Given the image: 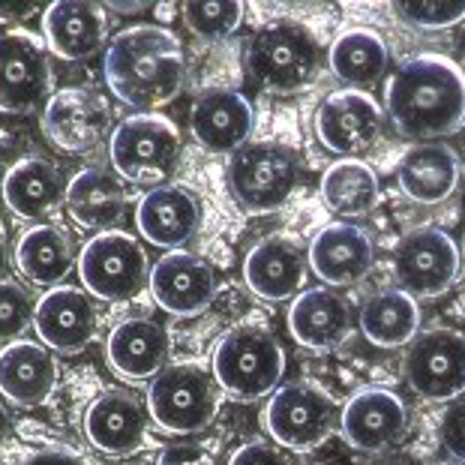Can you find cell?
Returning a JSON list of instances; mask_svg holds the SVG:
<instances>
[{"label": "cell", "mask_w": 465, "mask_h": 465, "mask_svg": "<svg viewBox=\"0 0 465 465\" xmlns=\"http://www.w3.org/2000/svg\"><path fill=\"white\" fill-rule=\"evenodd\" d=\"M105 82L126 105L156 108L174 100L183 84V45L160 25H133L105 48Z\"/></svg>", "instance_id": "cell-2"}, {"label": "cell", "mask_w": 465, "mask_h": 465, "mask_svg": "<svg viewBox=\"0 0 465 465\" xmlns=\"http://www.w3.org/2000/svg\"><path fill=\"white\" fill-rule=\"evenodd\" d=\"M0 199H4V181H0Z\"/></svg>", "instance_id": "cell-48"}, {"label": "cell", "mask_w": 465, "mask_h": 465, "mask_svg": "<svg viewBox=\"0 0 465 465\" xmlns=\"http://www.w3.org/2000/svg\"><path fill=\"white\" fill-rule=\"evenodd\" d=\"M135 223L147 243L177 252L202 229V202L186 186H153L138 202Z\"/></svg>", "instance_id": "cell-18"}, {"label": "cell", "mask_w": 465, "mask_h": 465, "mask_svg": "<svg viewBox=\"0 0 465 465\" xmlns=\"http://www.w3.org/2000/svg\"><path fill=\"white\" fill-rule=\"evenodd\" d=\"M4 202L22 220H43L66 202L61 168L48 160H22L4 177Z\"/></svg>", "instance_id": "cell-28"}, {"label": "cell", "mask_w": 465, "mask_h": 465, "mask_svg": "<svg viewBox=\"0 0 465 465\" xmlns=\"http://www.w3.org/2000/svg\"><path fill=\"white\" fill-rule=\"evenodd\" d=\"M397 15L411 27L441 31L465 22V0H402L397 4Z\"/></svg>", "instance_id": "cell-35"}, {"label": "cell", "mask_w": 465, "mask_h": 465, "mask_svg": "<svg viewBox=\"0 0 465 465\" xmlns=\"http://www.w3.org/2000/svg\"><path fill=\"white\" fill-rule=\"evenodd\" d=\"M229 465H289V460H285V453L276 450L273 444L252 441V444H243L241 450H234Z\"/></svg>", "instance_id": "cell-38"}, {"label": "cell", "mask_w": 465, "mask_h": 465, "mask_svg": "<svg viewBox=\"0 0 465 465\" xmlns=\"http://www.w3.org/2000/svg\"><path fill=\"white\" fill-rule=\"evenodd\" d=\"M363 465H411V462L402 460V457H391V453H384V457H375V460L363 462Z\"/></svg>", "instance_id": "cell-43"}, {"label": "cell", "mask_w": 465, "mask_h": 465, "mask_svg": "<svg viewBox=\"0 0 465 465\" xmlns=\"http://www.w3.org/2000/svg\"><path fill=\"white\" fill-rule=\"evenodd\" d=\"M34 328L48 351L75 354L94 340L96 310L91 298L73 285H54L36 301Z\"/></svg>", "instance_id": "cell-19"}, {"label": "cell", "mask_w": 465, "mask_h": 465, "mask_svg": "<svg viewBox=\"0 0 465 465\" xmlns=\"http://www.w3.org/2000/svg\"><path fill=\"white\" fill-rule=\"evenodd\" d=\"M6 243H4V237H0V280H6Z\"/></svg>", "instance_id": "cell-46"}, {"label": "cell", "mask_w": 465, "mask_h": 465, "mask_svg": "<svg viewBox=\"0 0 465 465\" xmlns=\"http://www.w3.org/2000/svg\"><path fill=\"white\" fill-rule=\"evenodd\" d=\"M6 439H9V414L4 409V402H0V448H4Z\"/></svg>", "instance_id": "cell-44"}, {"label": "cell", "mask_w": 465, "mask_h": 465, "mask_svg": "<svg viewBox=\"0 0 465 465\" xmlns=\"http://www.w3.org/2000/svg\"><path fill=\"white\" fill-rule=\"evenodd\" d=\"M301 183V163L289 147L252 142L232 153L229 190L246 213H273Z\"/></svg>", "instance_id": "cell-5"}, {"label": "cell", "mask_w": 465, "mask_h": 465, "mask_svg": "<svg viewBox=\"0 0 465 465\" xmlns=\"http://www.w3.org/2000/svg\"><path fill=\"white\" fill-rule=\"evenodd\" d=\"M381 124L384 114L379 103L366 91H351V87L328 94V100H322L315 112V135L342 160H354L370 151L381 135Z\"/></svg>", "instance_id": "cell-12"}, {"label": "cell", "mask_w": 465, "mask_h": 465, "mask_svg": "<svg viewBox=\"0 0 465 465\" xmlns=\"http://www.w3.org/2000/svg\"><path fill=\"white\" fill-rule=\"evenodd\" d=\"M372 262H375V250L370 234L349 223L324 225L310 243L312 273L322 282L333 285V289H345V285L361 282L372 271Z\"/></svg>", "instance_id": "cell-21"}, {"label": "cell", "mask_w": 465, "mask_h": 465, "mask_svg": "<svg viewBox=\"0 0 465 465\" xmlns=\"http://www.w3.org/2000/svg\"><path fill=\"white\" fill-rule=\"evenodd\" d=\"M391 66L388 43L370 31V27H351L342 31L331 45V69L336 78H342L351 91L375 87Z\"/></svg>", "instance_id": "cell-30"}, {"label": "cell", "mask_w": 465, "mask_h": 465, "mask_svg": "<svg viewBox=\"0 0 465 465\" xmlns=\"http://www.w3.org/2000/svg\"><path fill=\"white\" fill-rule=\"evenodd\" d=\"M75 246L64 229L52 223L27 229L15 243V267L34 285H54L73 271Z\"/></svg>", "instance_id": "cell-29"}, {"label": "cell", "mask_w": 465, "mask_h": 465, "mask_svg": "<svg viewBox=\"0 0 465 465\" xmlns=\"http://www.w3.org/2000/svg\"><path fill=\"white\" fill-rule=\"evenodd\" d=\"M243 280L262 301H285L306 280V259L289 237H264L243 259Z\"/></svg>", "instance_id": "cell-22"}, {"label": "cell", "mask_w": 465, "mask_h": 465, "mask_svg": "<svg viewBox=\"0 0 465 465\" xmlns=\"http://www.w3.org/2000/svg\"><path fill=\"white\" fill-rule=\"evenodd\" d=\"M147 420H151V411L135 393L108 391L87 409L84 435L96 450L112 453V457H126V453L144 444Z\"/></svg>", "instance_id": "cell-20"}, {"label": "cell", "mask_w": 465, "mask_h": 465, "mask_svg": "<svg viewBox=\"0 0 465 465\" xmlns=\"http://www.w3.org/2000/svg\"><path fill=\"white\" fill-rule=\"evenodd\" d=\"M319 61L322 52L315 36L294 18H276L264 25L246 52L250 75L273 94H294L312 84V78L319 75Z\"/></svg>", "instance_id": "cell-4"}, {"label": "cell", "mask_w": 465, "mask_h": 465, "mask_svg": "<svg viewBox=\"0 0 465 465\" xmlns=\"http://www.w3.org/2000/svg\"><path fill=\"white\" fill-rule=\"evenodd\" d=\"M453 57H457V66L465 73V25L460 27L457 39H453Z\"/></svg>", "instance_id": "cell-42"}, {"label": "cell", "mask_w": 465, "mask_h": 465, "mask_svg": "<svg viewBox=\"0 0 465 465\" xmlns=\"http://www.w3.org/2000/svg\"><path fill=\"white\" fill-rule=\"evenodd\" d=\"M22 465H87L78 453H69V450H39V453H31Z\"/></svg>", "instance_id": "cell-40"}, {"label": "cell", "mask_w": 465, "mask_h": 465, "mask_svg": "<svg viewBox=\"0 0 465 465\" xmlns=\"http://www.w3.org/2000/svg\"><path fill=\"white\" fill-rule=\"evenodd\" d=\"M160 465H216V462L202 444L181 441V444H168L160 453Z\"/></svg>", "instance_id": "cell-39"}, {"label": "cell", "mask_w": 465, "mask_h": 465, "mask_svg": "<svg viewBox=\"0 0 465 465\" xmlns=\"http://www.w3.org/2000/svg\"><path fill=\"white\" fill-rule=\"evenodd\" d=\"M190 130L207 153H237L250 144L255 130V108L246 96L213 87L199 94L190 112Z\"/></svg>", "instance_id": "cell-15"}, {"label": "cell", "mask_w": 465, "mask_h": 465, "mask_svg": "<svg viewBox=\"0 0 465 465\" xmlns=\"http://www.w3.org/2000/svg\"><path fill=\"white\" fill-rule=\"evenodd\" d=\"M108 126V105L87 87H64L48 96L43 112V133L57 151L84 153L100 142Z\"/></svg>", "instance_id": "cell-13"}, {"label": "cell", "mask_w": 465, "mask_h": 465, "mask_svg": "<svg viewBox=\"0 0 465 465\" xmlns=\"http://www.w3.org/2000/svg\"><path fill=\"white\" fill-rule=\"evenodd\" d=\"M361 331L379 349H400L411 342L420 328V306L402 289L375 292L361 306Z\"/></svg>", "instance_id": "cell-31"}, {"label": "cell", "mask_w": 465, "mask_h": 465, "mask_svg": "<svg viewBox=\"0 0 465 465\" xmlns=\"http://www.w3.org/2000/svg\"><path fill=\"white\" fill-rule=\"evenodd\" d=\"M114 172L133 183H160L181 156V133L163 114L142 112L114 126L108 142Z\"/></svg>", "instance_id": "cell-7"}, {"label": "cell", "mask_w": 465, "mask_h": 465, "mask_svg": "<svg viewBox=\"0 0 465 465\" xmlns=\"http://www.w3.org/2000/svg\"><path fill=\"white\" fill-rule=\"evenodd\" d=\"M105 13L96 4H52L43 13L48 48L64 61H87L105 43Z\"/></svg>", "instance_id": "cell-25"}, {"label": "cell", "mask_w": 465, "mask_h": 465, "mask_svg": "<svg viewBox=\"0 0 465 465\" xmlns=\"http://www.w3.org/2000/svg\"><path fill=\"white\" fill-rule=\"evenodd\" d=\"M393 271L411 298H435L448 292L460 273V250L453 237L441 229H414L400 241L393 255Z\"/></svg>", "instance_id": "cell-11"}, {"label": "cell", "mask_w": 465, "mask_h": 465, "mask_svg": "<svg viewBox=\"0 0 465 465\" xmlns=\"http://www.w3.org/2000/svg\"><path fill=\"white\" fill-rule=\"evenodd\" d=\"M57 384V363L45 345L15 340L0 351V393L15 405H39Z\"/></svg>", "instance_id": "cell-24"}, {"label": "cell", "mask_w": 465, "mask_h": 465, "mask_svg": "<svg viewBox=\"0 0 465 465\" xmlns=\"http://www.w3.org/2000/svg\"><path fill=\"white\" fill-rule=\"evenodd\" d=\"M243 18L241 4H186L183 22L202 39H223L237 31Z\"/></svg>", "instance_id": "cell-34"}, {"label": "cell", "mask_w": 465, "mask_h": 465, "mask_svg": "<svg viewBox=\"0 0 465 465\" xmlns=\"http://www.w3.org/2000/svg\"><path fill=\"white\" fill-rule=\"evenodd\" d=\"M114 9V13H142V9H147V4H108Z\"/></svg>", "instance_id": "cell-45"}, {"label": "cell", "mask_w": 465, "mask_h": 465, "mask_svg": "<svg viewBox=\"0 0 465 465\" xmlns=\"http://www.w3.org/2000/svg\"><path fill=\"white\" fill-rule=\"evenodd\" d=\"M289 331L306 349L328 351L351 331V310L345 298L331 289H310L298 294L289 310Z\"/></svg>", "instance_id": "cell-26"}, {"label": "cell", "mask_w": 465, "mask_h": 465, "mask_svg": "<svg viewBox=\"0 0 465 465\" xmlns=\"http://www.w3.org/2000/svg\"><path fill=\"white\" fill-rule=\"evenodd\" d=\"M36 13V4H13V0H0V22L4 25H15L25 22Z\"/></svg>", "instance_id": "cell-41"}, {"label": "cell", "mask_w": 465, "mask_h": 465, "mask_svg": "<svg viewBox=\"0 0 465 465\" xmlns=\"http://www.w3.org/2000/svg\"><path fill=\"white\" fill-rule=\"evenodd\" d=\"M400 190L418 204H439L460 183V160L450 147L414 144L397 165Z\"/></svg>", "instance_id": "cell-27"}, {"label": "cell", "mask_w": 465, "mask_h": 465, "mask_svg": "<svg viewBox=\"0 0 465 465\" xmlns=\"http://www.w3.org/2000/svg\"><path fill=\"white\" fill-rule=\"evenodd\" d=\"M105 358L124 379H156L168 361V333L153 319H126L108 333Z\"/></svg>", "instance_id": "cell-23"}, {"label": "cell", "mask_w": 465, "mask_h": 465, "mask_svg": "<svg viewBox=\"0 0 465 465\" xmlns=\"http://www.w3.org/2000/svg\"><path fill=\"white\" fill-rule=\"evenodd\" d=\"M322 199L340 216H363L381 199L379 174L361 160H340L322 177Z\"/></svg>", "instance_id": "cell-33"}, {"label": "cell", "mask_w": 465, "mask_h": 465, "mask_svg": "<svg viewBox=\"0 0 465 465\" xmlns=\"http://www.w3.org/2000/svg\"><path fill=\"white\" fill-rule=\"evenodd\" d=\"M460 216H462V223H465V183H462V190H460Z\"/></svg>", "instance_id": "cell-47"}, {"label": "cell", "mask_w": 465, "mask_h": 465, "mask_svg": "<svg viewBox=\"0 0 465 465\" xmlns=\"http://www.w3.org/2000/svg\"><path fill=\"white\" fill-rule=\"evenodd\" d=\"M34 301L22 285L0 280V342H15L34 324Z\"/></svg>", "instance_id": "cell-36"}, {"label": "cell", "mask_w": 465, "mask_h": 465, "mask_svg": "<svg viewBox=\"0 0 465 465\" xmlns=\"http://www.w3.org/2000/svg\"><path fill=\"white\" fill-rule=\"evenodd\" d=\"M216 379L199 363H172L147 391V411L165 432L195 435L216 418Z\"/></svg>", "instance_id": "cell-6"}, {"label": "cell", "mask_w": 465, "mask_h": 465, "mask_svg": "<svg viewBox=\"0 0 465 465\" xmlns=\"http://www.w3.org/2000/svg\"><path fill=\"white\" fill-rule=\"evenodd\" d=\"M78 276L94 298L133 301L151 280L144 246L126 232H100L78 255Z\"/></svg>", "instance_id": "cell-9"}, {"label": "cell", "mask_w": 465, "mask_h": 465, "mask_svg": "<svg viewBox=\"0 0 465 465\" xmlns=\"http://www.w3.org/2000/svg\"><path fill=\"white\" fill-rule=\"evenodd\" d=\"M48 91L45 48L31 34H0V112L22 114Z\"/></svg>", "instance_id": "cell-17"}, {"label": "cell", "mask_w": 465, "mask_h": 465, "mask_svg": "<svg viewBox=\"0 0 465 465\" xmlns=\"http://www.w3.org/2000/svg\"><path fill=\"white\" fill-rule=\"evenodd\" d=\"M153 301L177 319H190L207 310L216 294V273L211 262L193 252H168L153 264L151 280Z\"/></svg>", "instance_id": "cell-14"}, {"label": "cell", "mask_w": 465, "mask_h": 465, "mask_svg": "<svg viewBox=\"0 0 465 465\" xmlns=\"http://www.w3.org/2000/svg\"><path fill=\"white\" fill-rule=\"evenodd\" d=\"M388 117L409 138H444L465 126V73L441 54H418L388 82Z\"/></svg>", "instance_id": "cell-1"}, {"label": "cell", "mask_w": 465, "mask_h": 465, "mask_svg": "<svg viewBox=\"0 0 465 465\" xmlns=\"http://www.w3.org/2000/svg\"><path fill=\"white\" fill-rule=\"evenodd\" d=\"M402 366L409 388L423 400H457L465 391V336L448 328L420 333Z\"/></svg>", "instance_id": "cell-10"}, {"label": "cell", "mask_w": 465, "mask_h": 465, "mask_svg": "<svg viewBox=\"0 0 465 465\" xmlns=\"http://www.w3.org/2000/svg\"><path fill=\"white\" fill-rule=\"evenodd\" d=\"M340 405L328 391L310 381H292L273 391L264 409V430L273 435L276 444L289 450H312L336 427Z\"/></svg>", "instance_id": "cell-8"}, {"label": "cell", "mask_w": 465, "mask_h": 465, "mask_svg": "<svg viewBox=\"0 0 465 465\" xmlns=\"http://www.w3.org/2000/svg\"><path fill=\"white\" fill-rule=\"evenodd\" d=\"M285 351L264 324H237L213 349V379L234 400H262L280 388Z\"/></svg>", "instance_id": "cell-3"}, {"label": "cell", "mask_w": 465, "mask_h": 465, "mask_svg": "<svg viewBox=\"0 0 465 465\" xmlns=\"http://www.w3.org/2000/svg\"><path fill=\"white\" fill-rule=\"evenodd\" d=\"M345 441L363 453H379L402 439L409 427L405 402L388 388H366L345 402L340 414Z\"/></svg>", "instance_id": "cell-16"}, {"label": "cell", "mask_w": 465, "mask_h": 465, "mask_svg": "<svg viewBox=\"0 0 465 465\" xmlns=\"http://www.w3.org/2000/svg\"><path fill=\"white\" fill-rule=\"evenodd\" d=\"M439 441L457 462H465V397L453 400L441 411L439 420Z\"/></svg>", "instance_id": "cell-37"}, {"label": "cell", "mask_w": 465, "mask_h": 465, "mask_svg": "<svg viewBox=\"0 0 465 465\" xmlns=\"http://www.w3.org/2000/svg\"><path fill=\"white\" fill-rule=\"evenodd\" d=\"M66 207L75 223L87 229H103L121 220L126 207V190L112 172L103 168H84L66 183Z\"/></svg>", "instance_id": "cell-32"}]
</instances>
